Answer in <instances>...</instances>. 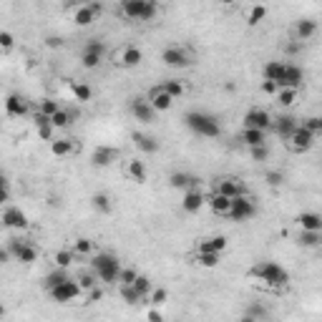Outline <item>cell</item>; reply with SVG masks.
I'll list each match as a JSON object with an SVG mask.
<instances>
[{
  "label": "cell",
  "mask_w": 322,
  "mask_h": 322,
  "mask_svg": "<svg viewBox=\"0 0 322 322\" xmlns=\"http://www.w3.org/2000/svg\"><path fill=\"white\" fill-rule=\"evenodd\" d=\"M93 209L96 211H101V214H109L111 211V199L106 196V194H93Z\"/></svg>",
  "instance_id": "cell-39"
},
{
  "label": "cell",
  "mask_w": 322,
  "mask_h": 322,
  "mask_svg": "<svg viewBox=\"0 0 322 322\" xmlns=\"http://www.w3.org/2000/svg\"><path fill=\"white\" fill-rule=\"evenodd\" d=\"M131 114H133L141 124H151L154 116H156V111L151 109V103L144 101V98H133V101H131Z\"/></svg>",
  "instance_id": "cell-13"
},
{
  "label": "cell",
  "mask_w": 322,
  "mask_h": 322,
  "mask_svg": "<svg viewBox=\"0 0 322 322\" xmlns=\"http://www.w3.org/2000/svg\"><path fill=\"white\" fill-rule=\"evenodd\" d=\"M282 73H284V63L282 61H269V63L264 65V81L277 83L282 78Z\"/></svg>",
  "instance_id": "cell-27"
},
{
  "label": "cell",
  "mask_w": 322,
  "mask_h": 322,
  "mask_svg": "<svg viewBox=\"0 0 322 322\" xmlns=\"http://www.w3.org/2000/svg\"><path fill=\"white\" fill-rule=\"evenodd\" d=\"M73 20H76V25H91V23L96 20V13H93L91 5H81V8L73 13Z\"/></svg>",
  "instance_id": "cell-26"
},
{
  "label": "cell",
  "mask_w": 322,
  "mask_h": 322,
  "mask_svg": "<svg viewBox=\"0 0 322 322\" xmlns=\"http://www.w3.org/2000/svg\"><path fill=\"white\" fill-rule=\"evenodd\" d=\"M78 287H81V290H88V292H91L93 287H98V277H96L93 272H83V274L78 277Z\"/></svg>",
  "instance_id": "cell-42"
},
{
  "label": "cell",
  "mask_w": 322,
  "mask_h": 322,
  "mask_svg": "<svg viewBox=\"0 0 322 322\" xmlns=\"http://www.w3.org/2000/svg\"><path fill=\"white\" fill-rule=\"evenodd\" d=\"M35 129H38V136H41L43 141H51V136H53V126H51V119H48V116L38 114V116H35Z\"/></svg>",
  "instance_id": "cell-29"
},
{
  "label": "cell",
  "mask_w": 322,
  "mask_h": 322,
  "mask_svg": "<svg viewBox=\"0 0 322 322\" xmlns=\"http://www.w3.org/2000/svg\"><path fill=\"white\" fill-rule=\"evenodd\" d=\"M297 242H300L302 247H320L322 234H320V232H302Z\"/></svg>",
  "instance_id": "cell-38"
},
{
  "label": "cell",
  "mask_w": 322,
  "mask_h": 322,
  "mask_svg": "<svg viewBox=\"0 0 322 322\" xmlns=\"http://www.w3.org/2000/svg\"><path fill=\"white\" fill-rule=\"evenodd\" d=\"M247 315H249V317H255V320H262V317H267V307H264V305H259V302H252V305H249V310H247Z\"/></svg>",
  "instance_id": "cell-50"
},
{
  "label": "cell",
  "mask_w": 322,
  "mask_h": 322,
  "mask_svg": "<svg viewBox=\"0 0 322 322\" xmlns=\"http://www.w3.org/2000/svg\"><path fill=\"white\" fill-rule=\"evenodd\" d=\"M70 91H73V96H76L81 103L91 101V88H88L86 83H70Z\"/></svg>",
  "instance_id": "cell-41"
},
{
  "label": "cell",
  "mask_w": 322,
  "mask_h": 322,
  "mask_svg": "<svg viewBox=\"0 0 322 322\" xmlns=\"http://www.w3.org/2000/svg\"><path fill=\"white\" fill-rule=\"evenodd\" d=\"M146 320H149V322H164V315H161V310L151 307V310L146 312Z\"/></svg>",
  "instance_id": "cell-58"
},
{
  "label": "cell",
  "mask_w": 322,
  "mask_h": 322,
  "mask_svg": "<svg viewBox=\"0 0 322 322\" xmlns=\"http://www.w3.org/2000/svg\"><path fill=\"white\" fill-rule=\"evenodd\" d=\"M249 274L257 277V279H262V282L269 284V287H284V284L290 282V272H287L284 267L274 264V262H259V264L252 267Z\"/></svg>",
  "instance_id": "cell-2"
},
{
  "label": "cell",
  "mask_w": 322,
  "mask_h": 322,
  "mask_svg": "<svg viewBox=\"0 0 322 322\" xmlns=\"http://www.w3.org/2000/svg\"><path fill=\"white\" fill-rule=\"evenodd\" d=\"M73 264V252L70 249H58L56 252V267L58 269H68Z\"/></svg>",
  "instance_id": "cell-43"
},
{
  "label": "cell",
  "mask_w": 322,
  "mask_h": 322,
  "mask_svg": "<svg viewBox=\"0 0 322 322\" xmlns=\"http://www.w3.org/2000/svg\"><path fill=\"white\" fill-rule=\"evenodd\" d=\"M242 141L249 146V149H255V146H264V141H267V136H264V131H255V129H244L242 133Z\"/></svg>",
  "instance_id": "cell-28"
},
{
  "label": "cell",
  "mask_w": 322,
  "mask_h": 322,
  "mask_svg": "<svg viewBox=\"0 0 322 322\" xmlns=\"http://www.w3.org/2000/svg\"><path fill=\"white\" fill-rule=\"evenodd\" d=\"M8 259H10V252L8 249H0V264H5Z\"/></svg>",
  "instance_id": "cell-62"
},
{
  "label": "cell",
  "mask_w": 322,
  "mask_h": 322,
  "mask_svg": "<svg viewBox=\"0 0 322 322\" xmlns=\"http://www.w3.org/2000/svg\"><path fill=\"white\" fill-rule=\"evenodd\" d=\"M51 292V297L56 300V302H73L78 295H81V287H78V282H73V279H65L63 284H58V287H53V290H48Z\"/></svg>",
  "instance_id": "cell-7"
},
{
  "label": "cell",
  "mask_w": 322,
  "mask_h": 322,
  "mask_svg": "<svg viewBox=\"0 0 322 322\" xmlns=\"http://www.w3.org/2000/svg\"><path fill=\"white\" fill-rule=\"evenodd\" d=\"M184 124H187L194 133H199V136H206V138L219 136V121H217V116H211V114L189 111V114L184 116Z\"/></svg>",
  "instance_id": "cell-3"
},
{
  "label": "cell",
  "mask_w": 322,
  "mask_h": 322,
  "mask_svg": "<svg viewBox=\"0 0 322 322\" xmlns=\"http://www.w3.org/2000/svg\"><path fill=\"white\" fill-rule=\"evenodd\" d=\"M239 322H257V320H255V317H249V315H244V317H242Z\"/></svg>",
  "instance_id": "cell-63"
},
{
  "label": "cell",
  "mask_w": 322,
  "mask_h": 322,
  "mask_svg": "<svg viewBox=\"0 0 322 322\" xmlns=\"http://www.w3.org/2000/svg\"><path fill=\"white\" fill-rule=\"evenodd\" d=\"M131 138H133L136 149L144 151V154H156V151H159V141H156L154 136H146V133H138V131H136Z\"/></svg>",
  "instance_id": "cell-20"
},
{
  "label": "cell",
  "mask_w": 322,
  "mask_h": 322,
  "mask_svg": "<svg viewBox=\"0 0 322 322\" xmlns=\"http://www.w3.org/2000/svg\"><path fill=\"white\" fill-rule=\"evenodd\" d=\"M129 176L133 179V182H138V184H144V182H146L149 171H146V164H144L141 159H131V161H129Z\"/></svg>",
  "instance_id": "cell-23"
},
{
  "label": "cell",
  "mask_w": 322,
  "mask_h": 322,
  "mask_svg": "<svg viewBox=\"0 0 322 322\" xmlns=\"http://www.w3.org/2000/svg\"><path fill=\"white\" fill-rule=\"evenodd\" d=\"M161 61L169 65V68H187V65L192 63L189 61V56H187V51H182V48H166L164 53H161Z\"/></svg>",
  "instance_id": "cell-11"
},
{
  "label": "cell",
  "mask_w": 322,
  "mask_h": 322,
  "mask_svg": "<svg viewBox=\"0 0 322 322\" xmlns=\"http://www.w3.org/2000/svg\"><path fill=\"white\" fill-rule=\"evenodd\" d=\"M91 267H93V274L98 277V282L103 284H114L119 282V272H121V262L114 257L111 252H101L91 259Z\"/></svg>",
  "instance_id": "cell-1"
},
{
  "label": "cell",
  "mask_w": 322,
  "mask_h": 322,
  "mask_svg": "<svg viewBox=\"0 0 322 322\" xmlns=\"http://www.w3.org/2000/svg\"><path fill=\"white\" fill-rule=\"evenodd\" d=\"M93 249V242L91 239H76V244H73V252L76 255H88Z\"/></svg>",
  "instance_id": "cell-52"
},
{
  "label": "cell",
  "mask_w": 322,
  "mask_h": 322,
  "mask_svg": "<svg viewBox=\"0 0 322 322\" xmlns=\"http://www.w3.org/2000/svg\"><path fill=\"white\" fill-rule=\"evenodd\" d=\"M25 111H28V103H25L23 96L10 93V96L5 98V114H8V116H25Z\"/></svg>",
  "instance_id": "cell-16"
},
{
  "label": "cell",
  "mask_w": 322,
  "mask_h": 322,
  "mask_svg": "<svg viewBox=\"0 0 322 322\" xmlns=\"http://www.w3.org/2000/svg\"><path fill=\"white\" fill-rule=\"evenodd\" d=\"M297 224L302 227V232H322V217L315 211H305L297 217Z\"/></svg>",
  "instance_id": "cell-19"
},
{
  "label": "cell",
  "mask_w": 322,
  "mask_h": 322,
  "mask_svg": "<svg viewBox=\"0 0 322 322\" xmlns=\"http://www.w3.org/2000/svg\"><path fill=\"white\" fill-rule=\"evenodd\" d=\"M272 126V116L262 109H252L244 116V129H255V131H267Z\"/></svg>",
  "instance_id": "cell-9"
},
{
  "label": "cell",
  "mask_w": 322,
  "mask_h": 322,
  "mask_svg": "<svg viewBox=\"0 0 322 322\" xmlns=\"http://www.w3.org/2000/svg\"><path fill=\"white\" fill-rule=\"evenodd\" d=\"M204 194H201V189H189V192L184 194V201H182V209L184 211H189V214H194V211H199L201 206H204Z\"/></svg>",
  "instance_id": "cell-17"
},
{
  "label": "cell",
  "mask_w": 322,
  "mask_h": 322,
  "mask_svg": "<svg viewBox=\"0 0 322 322\" xmlns=\"http://www.w3.org/2000/svg\"><path fill=\"white\" fill-rule=\"evenodd\" d=\"M144 61V53H141V48H133V46H129L124 53H121V63L126 65V68H136V65Z\"/></svg>",
  "instance_id": "cell-25"
},
{
  "label": "cell",
  "mask_w": 322,
  "mask_h": 322,
  "mask_svg": "<svg viewBox=\"0 0 322 322\" xmlns=\"http://www.w3.org/2000/svg\"><path fill=\"white\" fill-rule=\"evenodd\" d=\"M295 101H297V91H295V88H279V91H277V103H279V106L287 109V106H292Z\"/></svg>",
  "instance_id": "cell-34"
},
{
  "label": "cell",
  "mask_w": 322,
  "mask_h": 322,
  "mask_svg": "<svg viewBox=\"0 0 322 322\" xmlns=\"http://www.w3.org/2000/svg\"><path fill=\"white\" fill-rule=\"evenodd\" d=\"M302 129H307L312 136H317V133H322V119L320 116H310V119L302 124Z\"/></svg>",
  "instance_id": "cell-45"
},
{
  "label": "cell",
  "mask_w": 322,
  "mask_h": 322,
  "mask_svg": "<svg viewBox=\"0 0 322 322\" xmlns=\"http://www.w3.org/2000/svg\"><path fill=\"white\" fill-rule=\"evenodd\" d=\"M101 58H103V56H98V53H86V51H83L81 63H83V68H96V65L101 63Z\"/></svg>",
  "instance_id": "cell-49"
},
{
  "label": "cell",
  "mask_w": 322,
  "mask_h": 322,
  "mask_svg": "<svg viewBox=\"0 0 322 322\" xmlns=\"http://www.w3.org/2000/svg\"><path fill=\"white\" fill-rule=\"evenodd\" d=\"M196 262H199L201 267H209V269H211V267L219 264V255H204V252H199V255H196Z\"/></svg>",
  "instance_id": "cell-48"
},
{
  "label": "cell",
  "mask_w": 322,
  "mask_h": 322,
  "mask_svg": "<svg viewBox=\"0 0 322 322\" xmlns=\"http://www.w3.org/2000/svg\"><path fill=\"white\" fill-rule=\"evenodd\" d=\"M166 300H169V292H166L164 287H159V290H154V292H151V297H149V305H151V307H156V310H161Z\"/></svg>",
  "instance_id": "cell-40"
},
{
  "label": "cell",
  "mask_w": 322,
  "mask_h": 322,
  "mask_svg": "<svg viewBox=\"0 0 322 322\" xmlns=\"http://www.w3.org/2000/svg\"><path fill=\"white\" fill-rule=\"evenodd\" d=\"M3 315H5V307H3V305H0V317H3Z\"/></svg>",
  "instance_id": "cell-64"
},
{
  "label": "cell",
  "mask_w": 322,
  "mask_h": 322,
  "mask_svg": "<svg viewBox=\"0 0 322 322\" xmlns=\"http://www.w3.org/2000/svg\"><path fill=\"white\" fill-rule=\"evenodd\" d=\"M227 214H229L234 222H247V219H252V217L257 214V206H255V201H252L249 196H237V199H232Z\"/></svg>",
  "instance_id": "cell-5"
},
{
  "label": "cell",
  "mask_w": 322,
  "mask_h": 322,
  "mask_svg": "<svg viewBox=\"0 0 322 322\" xmlns=\"http://www.w3.org/2000/svg\"><path fill=\"white\" fill-rule=\"evenodd\" d=\"M315 30H317V23H315V20H310V18H305V20H300V23H297V38H300V41L312 38V35H315Z\"/></svg>",
  "instance_id": "cell-30"
},
{
  "label": "cell",
  "mask_w": 322,
  "mask_h": 322,
  "mask_svg": "<svg viewBox=\"0 0 322 322\" xmlns=\"http://www.w3.org/2000/svg\"><path fill=\"white\" fill-rule=\"evenodd\" d=\"M297 126H300V124H297L295 116H279V119H277V133H279L282 138H290L292 131L297 129Z\"/></svg>",
  "instance_id": "cell-24"
},
{
  "label": "cell",
  "mask_w": 322,
  "mask_h": 322,
  "mask_svg": "<svg viewBox=\"0 0 322 322\" xmlns=\"http://www.w3.org/2000/svg\"><path fill=\"white\" fill-rule=\"evenodd\" d=\"M169 184H171V189H196V184H199V179L194 176V174H187V171H174L171 176H169Z\"/></svg>",
  "instance_id": "cell-15"
},
{
  "label": "cell",
  "mask_w": 322,
  "mask_h": 322,
  "mask_svg": "<svg viewBox=\"0 0 322 322\" xmlns=\"http://www.w3.org/2000/svg\"><path fill=\"white\" fill-rule=\"evenodd\" d=\"M267 184L269 187H282V182H284V174L282 171H267Z\"/></svg>",
  "instance_id": "cell-54"
},
{
  "label": "cell",
  "mask_w": 322,
  "mask_h": 322,
  "mask_svg": "<svg viewBox=\"0 0 322 322\" xmlns=\"http://www.w3.org/2000/svg\"><path fill=\"white\" fill-rule=\"evenodd\" d=\"M264 15H267V8H264V5H255V8L249 10V20H247V23H249V25H257V23L264 20Z\"/></svg>",
  "instance_id": "cell-46"
},
{
  "label": "cell",
  "mask_w": 322,
  "mask_h": 322,
  "mask_svg": "<svg viewBox=\"0 0 322 322\" xmlns=\"http://www.w3.org/2000/svg\"><path fill=\"white\" fill-rule=\"evenodd\" d=\"M10 199V192H8V179L0 176V204H5Z\"/></svg>",
  "instance_id": "cell-57"
},
{
  "label": "cell",
  "mask_w": 322,
  "mask_h": 322,
  "mask_svg": "<svg viewBox=\"0 0 322 322\" xmlns=\"http://www.w3.org/2000/svg\"><path fill=\"white\" fill-rule=\"evenodd\" d=\"M302 78H305L302 68L284 63V73H282V78H279L274 86H277V91H279V88H295V91H297V88H300V83H302Z\"/></svg>",
  "instance_id": "cell-8"
},
{
  "label": "cell",
  "mask_w": 322,
  "mask_h": 322,
  "mask_svg": "<svg viewBox=\"0 0 322 322\" xmlns=\"http://www.w3.org/2000/svg\"><path fill=\"white\" fill-rule=\"evenodd\" d=\"M8 252H10V257H15L18 262H23V264H33V262L38 259L35 247H30L28 242H20V239H10Z\"/></svg>",
  "instance_id": "cell-6"
},
{
  "label": "cell",
  "mask_w": 322,
  "mask_h": 322,
  "mask_svg": "<svg viewBox=\"0 0 322 322\" xmlns=\"http://www.w3.org/2000/svg\"><path fill=\"white\" fill-rule=\"evenodd\" d=\"M101 297H103V290H101V287H93L91 295H88V302H98Z\"/></svg>",
  "instance_id": "cell-59"
},
{
  "label": "cell",
  "mask_w": 322,
  "mask_h": 322,
  "mask_svg": "<svg viewBox=\"0 0 322 322\" xmlns=\"http://www.w3.org/2000/svg\"><path fill=\"white\" fill-rule=\"evenodd\" d=\"M252 159H255V161H267V159H269V149H267V144L252 149Z\"/></svg>",
  "instance_id": "cell-55"
},
{
  "label": "cell",
  "mask_w": 322,
  "mask_h": 322,
  "mask_svg": "<svg viewBox=\"0 0 322 322\" xmlns=\"http://www.w3.org/2000/svg\"><path fill=\"white\" fill-rule=\"evenodd\" d=\"M149 103H151V109H154V111H166V109H171L174 98H171V96H166L161 88H154V91H151V101H149Z\"/></svg>",
  "instance_id": "cell-22"
},
{
  "label": "cell",
  "mask_w": 322,
  "mask_h": 322,
  "mask_svg": "<svg viewBox=\"0 0 322 322\" xmlns=\"http://www.w3.org/2000/svg\"><path fill=\"white\" fill-rule=\"evenodd\" d=\"M86 53H98V56H103V53H106V46H103V41H98V38L88 41V43H86Z\"/></svg>",
  "instance_id": "cell-51"
},
{
  "label": "cell",
  "mask_w": 322,
  "mask_h": 322,
  "mask_svg": "<svg viewBox=\"0 0 322 322\" xmlns=\"http://www.w3.org/2000/svg\"><path fill=\"white\" fill-rule=\"evenodd\" d=\"M48 46H51V48H58V46H63V41L56 38V35H51V38H48Z\"/></svg>",
  "instance_id": "cell-61"
},
{
  "label": "cell",
  "mask_w": 322,
  "mask_h": 322,
  "mask_svg": "<svg viewBox=\"0 0 322 322\" xmlns=\"http://www.w3.org/2000/svg\"><path fill=\"white\" fill-rule=\"evenodd\" d=\"M56 111H61V106H58L53 98H46V101L41 103V111H38V114H43V116H48V119H51Z\"/></svg>",
  "instance_id": "cell-47"
},
{
  "label": "cell",
  "mask_w": 322,
  "mask_h": 322,
  "mask_svg": "<svg viewBox=\"0 0 322 322\" xmlns=\"http://www.w3.org/2000/svg\"><path fill=\"white\" fill-rule=\"evenodd\" d=\"M161 91H164L166 96H171V98H179V96H184V83L176 81V78H171V81H166V83L161 86Z\"/></svg>",
  "instance_id": "cell-33"
},
{
  "label": "cell",
  "mask_w": 322,
  "mask_h": 322,
  "mask_svg": "<svg viewBox=\"0 0 322 322\" xmlns=\"http://www.w3.org/2000/svg\"><path fill=\"white\" fill-rule=\"evenodd\" d=\"M13 43H15V41H13V35H10L8 30H3V33H0V48L10 51V48H13Z\"/></svg>",
  "instance_id": "cell-56"
},
{
  "label": "cell",
  "mask_w": 322,
  "mask_h": 322,
  "mask_svg": "<svg viewBox=\"0 0 322 322\" xmlns=\"http://www.w3.org/2000/svg\"><path fill=\"white\" fill-rule=\"evenodd\" d=\"M65 279H68V274H65V269H58V267H56V269H53V272H51V274L46 277V287H48V290H53V287H58V284H63Z\"/></svg>",
  "instance_id": "cell-35"
},
{
  "label": "cell",
  "mask_w": 322,
  "mask_h": 322,
  "mask_svg": "<svg viewBox=\"0 0 322 322\" xmlns=\"http://www.w3.org/2000/svg\"><path fill=\"white\" fill-rule=\"evenodd\" d=\"M131 287H133V292H136V295L141 297V302H144V300H146V295L151 292V279H149V277H144V274H138V277L133 279V284H131Z\"/></svg>",
  "instance_id": "cell-32"
},
{
  "label": "cell",
  "mask_w": 322,
  "mask_h": 322,
  "mask_svg": "<svg viewBox=\"0 0 322 322\" xmlns=\"http://www.w3.org/2000/svg\"><path fill=\"white\" fill-rule=\"evenodd\" d=\"M70 119H73V116L61 109V111H56V114L51 116V126H53V129H65V126H70Z\"/></svg>",
  "instance_id": "cell-36"
},
{
  "label": "cell",
  "mask_w": 322,
  "mask_h": 322,
  "mask_svg": "<svg viewBox=\"0 0 322 322\" xmlns=\"http://www.w3.org/2000/svg\"><path fill=\"white\" fill-rule=\"evenodd\" d=\"M262 91H264V93H269V96H272V93H277V86H274V83H272V81H264V83H262Z\"/></svg>",
  "instance_id": "cell-60"
},
{
  "label": "cell",
  "mask_w": 322,
  "mask_h": 322,
  "mask_svg": "<svg viewBox=\"0 0 322 322\" xmlns=\"http://www.w3.org/2000/svg\"><path fill=\"white\" fill-rule=\"evenodd\" d=\"M217 194H222L227 199H237V196H247V189L237 179H222L219 187H217Z\"/></svg>",
  "instance_id": "cell-14"
},
{
  "label": "cell",
  "mask_w": 322,
  "mask_h": 322,
  "mask_svg": "<svg viewBox=\"0 0 322 322\" xmlns=\"http://www.w3.org/2000/svg\"><path fill=\"white\" fill-rule=\"evenodd\" d=\"M136 277H138V272H136V269H131V267H126V269H121V272H119V282H121V287H131Z\"/></svg>",
  "instance_id": "cell-44"
},
{
  "label": "cell",
  "mask_w": 322,
  "mask_h": 322,
  "mask_svg": "<svg viewBox=\"0 0 322 322\" xmlns=\"http://www.w3.org/2000/svg\"><path fill=\"white\" fill-rule=\"evenodd\" d=\"M51 151H53V156H68V154L73 151V141H68V138L53 141V144H51Z\"/></svg>",
  "instance_id": "cell-37"
},
{
  "label": "cell",
  "mask_w": 322,
  "mask_h": 322,
  "mask_svg": "<svg viewBox=\"0 0 322 322\" xmlns=\"http://www.w3.org/2000/svg\"><path fill=\"white\" fill-rule=\"evenodd\" d=\"M121 10L131 20H151V18H156L159 5L154 0H126L121 5Z\"/></svg>",
  "instance_id": "cell-4"
},
{
  "label": "cell",
  "mask_w": 322,
  "mask_h": 322,
  "mask_svg": "<svg viewBox=\"0 0 322 322\" xmlns=\"http://www.w3.org/2000/svg\"><path fill=\"white\" fill-rule=\"evenodd\" d=\"M3 224L5 227H10V229H28V217H25V211H20L18 206H8L5 211H3Z\"/></svg>",
  "instance_id": "cell-10"
},
{
  "label": "cell",
  "mask_w": 322,
  "mask_h": 322,
  "mask_svg": "<svg viewBox=\"0 0 322 322\" xmlns=\"http://www.w3.org/2000/svg\"><path fill=\"white\" fill-rule=\"evenodd\" d=\"M312 144H315V136L307 129H302V126H297L292 131V136H290V146L295 151H307V149H312Z\"/></svg>",
  "instance_id": "cell-12"
},
{
  "label": "cell",
  "mask_w": 322,
  "mask_h": 322,
  "mask_svg": "<svg viewBox=\"0 0 322 322\" xmlns=\"http://www.w3.org/2000/svg\"><path fill=\"white\" fill-rule=\"evenodd\" d=\"M229 204H232V199H227V196H222V194H214V196L209 199L211 211H214V214H222V217L229 211Z\"/></svg>",
  "instance_id": "cell-31"
},
{
  "label": "cell",
  "mask_w": 322,
  "mask_h": 322,
  "mask_svg": "<svg viewBox=\"0 0 322 322\" xmlns=\"http://www.w3.org/2000/svg\"><path fill=\"white\" fill-rule=\"evenodd\" d=\"M224 249H227V237H211V239L199 242V252L204 255H222Z\"/></svg>",
  "instance_id": "cell-21"
},
{
  "label": "cell",
  "mask_w": 322,
  "mask_h": 322,
  "mask_svg": "<svg viewBox=\"0 0 322 322\" xmlns=\"http://www.w3.org/2000/svg\"><path fill=\"white\" fill-rule=\"evenodd\" d=\"M121 297H124V302H129V305H138V302H141V297L133 292V287H121Z\"/></svg>",
  "instance_id": "cell-53"
},
{
  "label": "cell",
  "mask_w": 322,
  "mask_h": 322,
  "mask_svg": "<svg viewBox=\"0 0 322 322\" xmlns=\"http://www.w3.org/2000/svg\"><path fill=\"white\" fill-rule=\"evenodd\" d=\"M114 159H116V151L111 146H96L93 154H91V164L93 166H109Z\"/></svg>",
  "instance_id": "cell-18"
}]
</instances>
